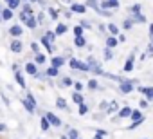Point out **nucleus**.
Instances as JSON below:
<instances>
[{"mask_svg":"<svg viewBox=\"0 0 153 139\" xmlns=\"http://www.w3.org/2000/svg\"><path fill=\"white\" fill-rule=\"evenodd\" d=\"M135 83H137V80H131V81H130V80H124L123 83H119V89H121L123 94H130V92L133 90V85H135Z\"/></svg>","mask_w":153,"mask_h":139,"instance_id":"f257e3e1","label":"nucleus"},{"mask_svg":"<svg viewBox=\"0 0 153 139\" xmlns=\"http://www.w3.org/2000/svg\"><path fill=\"white\" fill-rule=\"evenodd\" d=\"M87 63H88V67H90V72H94V74H105V72L101 71L99 63H97L94 58H88V60H87Z\"/></svg>","mask_w":153,"mask_h":139,"instance_id":"f03ea898","label":"nucleus"},{"mask_svg":"<svg viewBox=\"0 0 153 139\" xmlns=\"http://www.w3.org/2000/svg\"><path fill=\"white\" fill-rule=\"evenodd\" d=\"M45 117L49 119V123H51L52 126H61V125H63V123H61V119H59L58 116H54L52 112H47V114H45Z\"/></svg>","mask_w":153,"mask_h":139,"instance_id":"7ed1b4c3","label":"nucleus"},{"mask_svg":"<svg viewBox=\"0 0 153 139\" xmlns=\"http://www.w3.org/2000/svg\"><path fill=\"white\" fill-rule=\"evenodd\" d=\"M135 52H137V49H133V52L130 54V58L126 60V63H124V72H130V71H133V60H135Z\"/></svg>","mask_w":153,"mask_h":139,"instance_id":"20e7f679","label":"nucleus"},{"mask_svg":"<svg viewBox=\"0 0 153 139\" xmlns=\"http://www.w3.org/2000/svg\"><path fill=\"white\" fill-rule=\"evenodd\" d=\"M130 116H131V108L130 107H121L119 108V116H117L119 119H124V117H130Z\"/></svg>","mask_w":153,"mask_h":139,"instance_id":"39448f33","label":"nucleus"},{"mask_svg":"<svg viewBox=\"0 0 153 139\" xmlns=\"http://www.w3.org/2000/svg\"><path fill=\"white\" fill-rule=\"evenodd\" d=\"M119 108H121V107H119L117 101H110V103H108V108H106L105 112H106V114H114V112H119Z\"/></svg>","mask_w":153,"mask_h":139,"instance_id":"423d86ee","label":"nucleus"},{"mask_svg":"<svg viewBox=\"0 0 153 139\" xmlns=\"http://www.w3.org/2000/svg\"><path fill=\"white\" fill-rule=\"evenodd\" d=\"M70 9H72V13H79V15H83V13L87 11V6H83V4H72Z\"/></svg>","mask_w":153,"mask_h":139,"instance_id":"0eeeda50","label":"nucleus"},{"mask_svg":"<svg viewBox=\"0 0 153 139\" xmlns=\"http://www.w3.org/2000/svg\"><path fill=\"white\" fill-rule=\"evenodd\" d=\"M22 49H24V45H22L20 40H13L11 42V51L13 52H22Z\"/></svg>","mask_w":153,"mask_h":139,"instance_id":"6e6552de","label":"nucleus"},{"mask_svg":"<svg viewBox=\"0 0 153 139\" xmlns=\"http://www.w3.org/2000/svg\"><path fill=\"white\" fill-rule=\"evenodd\" d=\"M99 7H105V11H106V9H117L119 4H114V2H110V0H103Z\"/></svg>","mask_w":153,"mask_h":139,"instance_id":"1a4fd4ad","label":"nucleus"},{"mask_svg":"<svg viewBox=\"0 0 153 139\" xmlns=\"http://www.w3.org/2000/svg\"><path fill=\"white\" fill-rule=\"evenodd\" d=\"M25 72L31 74V76H36V72H38L36 63H27V65H25Z\"/></svg>","mask_w":153,"mask_h":139,"instance_id":"9d476101","label":"nucleus"},{"mask_svg":"<svg viewBox=\"0 0 153 139\" xmlns=\"http://www.w3.org/2000/svg\"><path fill=\"white\" fill-rule=\"evenodd\" d=\"M24 24H25V25H27L29 29H34V27L38 25V22H36V18H34L33 15H29V16H27V20H25Z\"/></svg>","mask_w":153,"mask_h":139,"instance_id":"9b49d317","label":"nucleus"},{"mask_svg":"<svg viewBox=\"0 0 153 139\" xmlns=\"http://www.w3.org/2000/svg\"><path fill=\"white\" fill-rule=\"evenodd\" d=\"M139 90H140L148 99H153V87H140Z\"/></svg>","mask_w":153,"mask_h":139,"instance_id":"f8f14e48","label":"nucleus"},{"mask_svg":"<svg viewBox=\"0 0 153 139\" xmlns=\"http://www.w3.org/2000/svg\"><path fill=\"white\" fill-rule=\"evenodd\" d=\"M15 80H16V83L22 87V89H25V80H24V74L18 71V72H15Z\"/></svg>","mask_w":153,"mask_h":139,"instance_id":"ddd939ff","label":"nucleus"},{"mask_svg":"<svg viewBox=\"0 0 153 139\" xmlns=\"http://www.w3.org/2000/svg\"><path fill=\"white\" fill-rule=\"evenodd\" d=\"M56 107H59L61 110H67V112L70 110V108H68V103H67L63 98H58V99H56Z\"/></svg>","mask_w":153,"mask_h":139,"instance_id":"4468645a","label":"nucleus"},{"mask_svg":"<svg viewBox=\"0 0 153 139\" xmlns=\"http://www.w3.org/2000/svg\"><path fill=\"white\" fill-rule=\"evenodd\" d=\"M117 43H119V40L115 38V36H106V47H117Z\"/></svg>","mask_w":153,"mask_h":139,"instance_id":"2eb2a0df","label":"nucleus"},{"mask_svg":"<svg viewBox=\"0 0 153 139\" xmlns=\"http://www.w3.org/2000/svg\"><path fill=\"white\" fill-rule=\"evenodd\" d=\"M74 45H76V47H85V45H87V40H85V36H76V40H74Z\"/></svg>","mask_w":153,"mask_h":139,"instance_id":"dca6fc26","label":"nucleus"},{"mask_svg":"<svg viewBox=\"0 0 153 139\" xmlns=\"http://www.w3.org/2000/svg\"><path fill=\"white\" fill-rule=\"evenodd\" d=\"M9 33H11L13 36H16V38H18V36H22V27H20V25H11Z\"/></svg>","mask_w":153,"mask_h":139,"instance_id":"f3484780","label":"nucleus"},{"mask_svg":"<svg viewBox=\"0 0 153 139\" xmlns=\"http://www.w3.org/2000/svg\"><path fill=\"white\" fill-rule=\"evenodd\" d=\"M63 61H65V60H63L61 56H56V58H52V61H51V63H52V67H54V69H59V67L63 65Z\"/></svg>","mask_w":153,"mask_h":139,"instance_id":"a211bd4d","label":"nucleus"},{"mask_svg":"<svg viewBox=\"0 0 153 139\" xmlns=\"http://www.w3.org/2000/svg\"><path fill=\"white\" fill-rule=\"evenodd\" d=\"M22 103H24V107H25V110H27V112H29V114H34V110H36V107H34V105H33V103H29V101H27V99H24V101H22Z\"/></svg>","mask_w":153,"mask_h":139,"instance_id":"6ab92c4d","label":"nucleus"},{"mask_svg":"<svg viewBox=\"0 0 153 139\" xmlns=\"http://www.w3.org/2000/svg\"><path fill=\"white\" fill-rule=\"evenodd\" d=\"M72 101H74V103H78V105H81V103H83V96H81V92H74V94H72Z\"/></svg>","mask_w":153,"mask_h":139,"instance_id":"aec40b11","label":"nucleus"},{"mask_svg":"<svg viewBox=\"0 0 153 139\" xmlns=\"http://www.w3.org/2000/svg\"><path fill=\"white\" fill-rule=\"evenodd\" d=\"M131 121H142V114L139 110H131V116H130Z\"/></svg>","mask_w":153,"mask_h":139,"instance_id":"412c9836","label":"nucleus"},{"mask_svg":"<svg viewBox=\"0 0 153 139\" xmlns=\"http://www.w3.org/2000/svg\"><path fill=\"white\" fill-rule=\"evenodd\" d=\"M49 126H51L49 119H47V117H42V121H40V128H42L43 132H47V130H49Z\"/></svg>","mask_w":153,"mask_h":139,"instance_id":"4be33fe9","label":"nucleus"},{"mask_svg":"<svg viewBox=\"0 0 153 139\" xmlns=\"http://www.w3.org/2000/svg\"><path fill=\"white\" fill-rule=\"evenodd\" d=\"M67 137H68V139H78V137H79V132L76 130V128H68V134H67Z\"/></svg>","mask_w":153,"mask_h":139,"instance_id":"5701e85b","label":"nucleus"},{"mask_svg":"<svg viewBox=\"0 0 153 139\" xmlns=\"http://www.w3.org/2000/svg\"><path fill=\"white\" fill-rule=\"evenodd\" d=\"M11 18H13V11H11L9 7L4 9V11H2V20H11Z\"/></svg>","mask_w":153,"mask_h":139,"instance_id":"b1692460","label":"nucleus"},{"mask_svg":"<svg viewBox=\"0 0 153 139\" xmlns=\"http://www.w3.org/2000/svg\"><path fill=\"white\" fill-rule=\"evenodd\" d=\"M54 33H56V36L65 34V33H67V25H65V24H59V25L56 27V31H54Z\"/></svg>","mask_w":153,"mask_h":139,"instance_id":"393cba45","label":"nucleus"},{"mask_svg":"<svg viewBox=\"0 0 153 139\" xmlns=\"http://www.w3.org/2000/svg\"><path fill=\"white\" fill-rule=\"evenodd\" d=\"M72 83H74V81H72V80H70L68 76H65V78H61V81H59V85H61V87H70Z\"/></svg>","mask_w":153,"mask_h":139,"instance_id":"a878e982","label":"nucleus"},{"mask_svg":"<svg viewBox=\"0 0 153 139\" xmlns=\"http://www.w3.org/2000/svg\"><path fill=\"white\" fill-rule=\"evenodd\" d=\"M7 4H9V9H11V11H15L16 7H20V0H9Z\"/></svg>","mask_w":153,"mask_h":139,"instance_id":"bb28decb","label":"nucleus"},{"mask_svg":"<svg viewBox=\"0 0 153 139\" xmlns=\"http://www.w3.org/2000/svg\"><path fill=\"white\" fill-rule=\"evenodd\" d=\"M58 72H59V69H54V67H51V69H47V76H51V78H54V76H58Z\"/></svg>","mask_w":153,"mask_h":139,"instance_id":"cd10ccee","label":"nucleus"},{"mask_svg":"<svg viewBox=\"0 0 153 139\" xmlns=\"http://www.w3.org/2000/svg\"><path fill=\"white\" fill-rule=\"evenodd\" d=\"M108 31L112 33V36H115V34L119 33V27H117L115 24H108Z\"/></svg>","mask_w":153,"mask_h":139,"instance_id":"c85d7f7f","label":"nucleus"},{"mask_svg":"<svg viewBox=\"0 0 153 139\" xmlns=\"http://www.w3.org/2000/svg\"><path fill=\"white\" fill-rule=\"evenodd\" d=\"M45 40L54 42V40H56V33H54V31H47V33H45Z\"/></svg>","mask_w":153,"mask_h":139,"instance_id":"c756f323","label":"nucleus"},{"mask_svg":"<svg viewBox=\"0 0 153 139\" xmlns=\"http://www.w3.org/2000/svg\"><path fill=\"white\" fill-rule=\"evenodd\" d=\"M42 45H43V47H45L49 52H52V45H51V42H49V40H45V36L42 38Z\"/></svg>","mask_w":153,"mask_h":139,"instance_id":"7c9ffc66","label":"nucleus"},{"mask_svg":"<svg viewBox=\"0 0 153 139\" xmlns=\"http://www.w3.org/2000/svg\"><path fill=\"white\" fill-rule=\"evenodd\" d=\"M34 61H36V65H43V63H45V56L38 52V54H36V58H34Z\"/></svg>","mask_w":153,"mask_h":139,"instance_id":"2f4dec72","label":"nucleus"},{"mask_svg":"<svg viewBox=\"0 0 153 139\" xmlns=\"http://www.w3.org/2000/svg\"><path fill=\"white\" fill-rule=\"evenodd\" d=\"M78 63H79V60L70 58V61H68V67H70V69H76V71H78Z\"/></svg>","mask_w":153,"mask_h":139,"instance_id":"473e14b6","label":"nucleus"},{"mask_svg":"<svg viewBox=\"0 0 153 139\" xmlns=\"http://www.w3.org/2000/svg\"><path fill=\"white\" fill-rule=\"evenodd\" d=\"M133 20H137L139 24H144V22H146V16L140 15V13H137V15H133Z\"/></svg>","mask_w":153,"mask_h":139,"instance_id":"72a5a7b5","label":"nucleus"},{"mask_svg":"<svg viewBox=\"0 0 153 139\" xmlns=\"http://www.w3.org/2000/svg\"><path fill=\"white\" fill-rule=\"evenodd\" d=\"M112 58H114V52H112L110 47H106L105 49V60H112Z\"/></svg>","mask_w":153,"mask_h":139,"instance_id":"f704fd0d","label":"nucleus"},{"mask_svg":"<svg viewBox=\"0 0 153 139\" xmlns=\"http://www.w3.org/2000/svg\"><path fill=\"white\" fill-rule=\"evenodd\" d=\"M88 112V105H85V103H81L79 105V116H85Z\"/></svg>","mask_w":153,"mask_h":139,"instance_id":"c9c22d12","label":"nucleus"},{"mask_svg":"<svg viewBox=\"0 0 153 139\" xmlns=\"http://www.w3.org/2000/svg\"><path fill=\"white\" fill-rule=\"evenodd\" d=\"M106 135V130H96V135H94V139H103Z\"/></svg>","mask_w":153,"mask_h":139,"instance_id":"e433bc0d","label":"nucleus"},{"mask_svg":"<svg viewBox=\"0 0 153 139\" xmlns=\"http://www.w3.org/2000/svg\"><path fill=\"white\" fill-rule=\"evenodd\" d=\"M140 7H142L140 4H135V6H131V9H130V11H131L133 15H137V13H140Z\"/></svg>","mask_w":153,"mask_h":139,"instance_id":"4c0bfd02","label":"nucleus"},{"mask_svg":"<svg viewBox=\"0 0 153 139\" xmlns=\"http://www.w3.org/2000/svg\"><path fill=\"white\" fill-rule=\"evenodd\" d=\"M131 25H133V20H131V18L124 20V24H123V27H124V29H131Z\"/></svg>","mask_w":153,"mask_h":139,"instance_id":"58836bf2","label":"nucleus"},{"mask_svg":"<svg viewBox=\"0 0 153 139\" xmlns=\"http://www.w3.org/2000/svg\"><path fill=\"white\" fill-rule=\"evenodd\" d=\"M74 34H76V36H83V27H81V25L74 27Z\"/></svg>","mask_w":153,"mask_h":139,"instance_id":"ea45409f","label":"nucleus"},{"mask_svg":"<svg viewBox=\"0 0 153 139\" xmlns=\"http://www.w3.org/2000/svg\"><path fill=\"white\" fill-rule=\"evenodd\" d=\"M88 89H99V83H97L96 80H90V81H88Z\"/></svg>","mask_w":153,"mask_h":139,"instance_id":"a19ab883","label":"nucleus"},{"mask_svg":"<svg viewBox=\"0 0 153 139\" xmlns=\"http://www.w3.org/2000/svg\"><path fill=\"white\" fill-rule=\"evenodd\" d=\"M25 99H27V101H29V103H33V105H34V107H36V99H34V96H33V94H31V92H29V94H27V98H25Z\"/></svg>","mask_w":153,"mask_h":139,"instance_id":"79ce46f5","label":"nucleus"},{"mask_svg":"<svg viewBox=\"0 0 153 139\" xmlns=\"http://www.w3.org/2000/svg\"><path fill=\"white\" fill-rule=\"evenodd\" d=\"M49 13H51L52 20H56V18H58V11H56V9H52V7H51V9H49Z\"/></svg>","mask_w":153,"mask_h":139,"instance_id":"37998d69","label":"nucleus"},{"mask_svg":"<svg viewBox=\"0 0 153 139\" xmlns=\"http://www.w3.org/2000/svg\"><path fill=\"white\" fill-rule=\"evenodd\" d=\"M148 56H153V43H149L148 45V52H146V58Z\"/></svg>","mask_w":153,"mask_h":139,"instance_id":"c03bdc74","label":"nucleus"},{"mask_svg":"<svg viewBox=\"0 0 153 139\" xmlns=\"http://www.w3.org/2000/svg\"><path fill=\"white\" fill-rule=\"evenodd\" d=\"M74 87H76V92H79V90L83 89V83H79V81H76V83H74Z\"/></svg>","mask_w":153,"mask_h":139,"instance_id":"a18cd8bd","label":"nucleus"},{"mask_svg":"<svg viewBox=\"0 0 153 139\" xmlns=\"http://www.w3.org/2000/svg\"><path fill=\"white\" fill-rule=\"evenodd\" d=\"M31 49H33V52H34V54H38V52H40V47H38V43H33V45H31Z\"/></svg>","mask_w":153,"mask_h":139,"instance_id":"49530a36","label":"nucleus"},{"mask_svg":"<svg viewBox=\"0 0 153 139\" xmlns=\"http://www.w3.org/2000/svg\"><path fill=\"white\" fill-rule=\"evenodd\" d=\"M36 22H38V24H43V13H40V15L36 16Z\"/></svg>","mask_w":153,"mask_h":139,"instance_id":"de8ad7c7","label":"nucleus"},{"mask_svg":"<svg viewBox=\"0 0 153 139\" xmlns=\"http://www.w3.org/2000/svg\"><path fill=\"white\" fill-rule=\"evenodd\" d=\"M140 108H148V101L146 99H140Z\"/></svg>","mask_w":153,"mask_h":139,"instance_id":"09e8293b","label":"nucleus"},{"mask_svg":"<svg viewBox=\"0 0 153 139\" xmlns=\"http://www.w3.org/2000/svg\"><path fill=\"white\" fill-rule=\"evenodd\" d=\"M81 27H87V29H90V27H92V25H90V24H88V22H85V20H83V22H81Z\"/></svg>","mask_w":153,"mask_h":139,"instance_id":"8fccbe9b","label":"nucleus"},{"mask_svg":"<svg viewBox=\"0 0 153 139\" xmlns=\"http://www.w3.org/2000/svg\"><path fill=\"white\" fill-rule=\"evenodd\" d=\"M99 108H103V110H106V108H108V103H106V101H103V103L99 105Z\"/></svg>","mask_w":153,"mask_h":139,"instance_id":"3c124183","label":"nucleus"},{"mask_svg":"<svg viewBox=\"0 0 153 139\" xmlns=\"http://www.w3.org/2000/svg\"><path fill=\"white\" fill-rule=\"evenodd\" d=\"M6 128H7V126H6V125H4V123H0V132H4V130H6Z\"/></svg>","mask_w":153,"mask_h":139,"instance_id":"603ef678","label":"nucleus"},{"mask_svg":"<svg viewBox=\"0 0 153 139\" xmlns=\"http://www.w3.org/2000/svg\"><path fill=\"white\" fill-rule=\"evenodd\" d=\"M149 34H153V24L149 25Z\"/></svg>","mask_w":153,"mask_h":139,"instance_id":"864d4df0","label":"nucleus"},{"mask_svg":"<svg viewBox=\"0 0 153 139\" xmlns=\"http://www.w3.org/2000/svg\"><path fill=\"white\" fill-rule=\"evenodd\" d=\"M110 2H114V4H119V0H110Z\"/></svg>","mask_w":153,"mask_h":139,"instance_id":"5fc2aeb1","label":"nucleus"},{"mask_svg":"<svg viewBox=\"0 0 153 139\" xmlns=\"http://www.w3.org/2000/svg\"><path fill=\"white\" fill-rule=\"evenodd\" d=\"M61 139H68V137H67V135H61Z\"/></svg>","mask_w":153,"mask_h":139,"instance_id":"6e6d98bb","label":"nucleus"},{"mask_svg":"<svg viewBox=\"0 0 153 139\" xmlns=\"http://www.w3.org/2000/svg\"><path fill=\"white\" fill-rule=\"evenodd\" d=\"M151 43H153V34H151Z\"/></svg>","mask_w":153,"mask_h":139,"instance_id":"4d7b16f0","label":"nucleus"},{"mask_svg":"<svg viewBox=\"0 0 153 139\" xmlns=\"http://www.w3.org/2000/svg\"><path fill=\"white\" fill-rule=\"evenodd\" d=\"M0 20H2V13H0Z\"/></svg>","mask_w":153,"mask_h":139,"instance_id":"13d9d810","label":"nucleus"},{"mask_svg":"<svg viewBox=\"0 0 153 139\" xmlns=\"http://www.w3.org/2000/svg\"><path fill=\"white\" fill-rule=\"evenodd\" d=\"M31 2H34V0H31Z\"/></svg>","mask_w":153,"mask_h":139,"instance_id":"bf43d9fd","label":"nucleus"},{"mask_svg":"<svg viewBox=\"0 0 153 139\" xmlns=\"http://www.w3.org/2000/svg\"><path fill=\"white\" fill-rule=\"evenodd\" d=\"M7 2H9V0H7Z\"/></svg>","mask_w":153,"mask_h":139,"instance_id":"052dcab7","label":"nucleus"}]
</instances>
